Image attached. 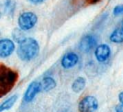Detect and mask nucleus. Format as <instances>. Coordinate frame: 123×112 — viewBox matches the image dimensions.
<instances>
[{
  "label": "nucleus",
  "instance_id": "4",
  "mask_svg": "<svg viewBox=\"0 0 123 112\" xmlns=\"http://www.w3.org/2000/svg\"><path fill=\"white\" fill-rule=\"evenodd\" d=\"M98 108V100L94 96H85L78 103L79 112H95Z\"/></svg>",
  "mask_w": 123,
  "mask_h": 112
},
{
  "label": "nucleus",
  "instance_id": "17",
  "mask_svg": "<svg viewBox=\"0 0 123 112\" xmlns=\"http://www.w3.org/2000/svg\"><path fill=\"white\" fill-rule=\"evenodd\" d=\"M115 111L116 112H123V103L118 104L117 106L115 107Z\"/></svg>",
  "mask_w": 123,
  "mask_h": 112
},
{
  "label": "nucleus",
  "instance_id": "19",
  "mask_svg": "<svg viewBox=\"0 0 123 112\" xmlns=\"http://www.w3.org/2000/svg\"><path fill=\"white\" fill-rule=\"evenodd\" d=\"M118 99H119V101H120L121 103H123V91L118 95Z\"/></svg>",
  "mask_w": 123,
  "mask_h": 112
},
{
  "label": "nucleus",
  "instance_id": "18",
  "mask_svg": "<svg viewBox=\"0 0 123 112\" xmlns=\"http://www.w3.org/2000/svg\"><path fill=\"white\" fill-rule=\"evenodd\" d=\"M27 1H29L30 3H32V4H40L43 1H45V0H27Z\"/></svg>",
  "mask_w": 123,
  "mask_h": 112
},
{
  "label": "nucleus",
  "instance_id": "3",
  "mask_svg": "<svg viewBox=\"0 0 123 112\" xmlns=\"http://www.w3.org/2000/svg\"><path fill=\"white\" fill-rule=\"evenodd\" d=\"M37 15H36L34 12L31 11H25L22 12V13L18 17V27L23 31H28L30 29H32L36 23H37Z\"/></svg>",
  "mask_w": 123,
  "mask_h": 112
},
{
  "label": "nucleus",
  "instance_id": "15",
  "mask_svg": "<svg viewBox=\"0 0 123 112\" xmlns=\"http://www.w3.org/2000/svg\"><path fill=\"white\" fill-rule=\"evenodd\" d=\"M4 9L6 13L12 14L15 9V3L12 0H6V2L4 3Z\"/></svg>",
  "mask_w": 123,
  "mask_h": 112
},
{
  "label": "nucleus",
  "instance_id": "10",
  "mask_svg": "<svg viewBox=\"0 0 123 112\" xmlns=\"http://www.w3.org/2000/svg\"><path fill=\"white\" fill-rule=\"evenodd\" d=\"M40 85H41V89L42 90L50 91V90L55 88V86H56V82H55V80L52 77L47 76V77H44L42 79V81L40 82Z\"/></svg>",
  "mask_w": 123,
  "mask_h": 112
},
{
  "label": "nucleus",
  "instance_id": "11",
  "mask_svg": "<svg viewBox=\"0 0 123 112\" xmlns=\"http://www.w3.org/2000/svg\"><path fill=\"white\" fill-rule=\"evenodd\" d=\"M17 95H12L9 98H7L4 102H2L0 104V112H4V111H7L9 110L13 105L15 104V102L17 101Z\"/></svg>",
  "mask_w": 123,
  "mask_h": 112
},
{
  "label": "nucleus",
  "instance_id": "16",
  "mask_svg": "<svg viewBox=\"0 0 123 112\" xmlns=\"http://www.w3.org/2000/svg\"><path fill=\"white\" fill-rule=\"evenodd\" d=\"M113 15H115V16L123 15V4L117 5V6H116V7L113 9Z\"/></svg>",
  "mask_w": 123,
  "mask_h": 112
},
{
  "label": "nucleus",
  "instance_id": "9",
  "mask_svg": "<svg viewBox=\"0 0 123 112\" xmlns=\"http://www.w3.org/2000/svg\"><path fill=\"white\" fill-rule=\"evenodd\" d=\"M110 53H111L110 47L107 44H100L95 48V57L97 61L101 62V63L107 61L110 56Z\"/></svg>",
  "mask_w": 123,
  "mask_h": 112
},
{
  "label": "nucleus",
  "instance_id": "14",
  "mask_svg": "<svg viewBox=\"0 0 123 112\" xmlns=\"http://www.w3.org/2000/svg\"><path fill=\"white\" fill-rule=\"evenodd\" d=\"M25 38H26V37H25V35H24V31L21 30L20 28L19 29H15L13 31V39L16 42L20 43L23 39H25Z\"/></svg>",
  "mask_w": 123,
  "mask_h": 112
},
{
  "label": "nucleus",
  "instance_id": "8",
  "mask_svg": "<svg viewBox=\"0 0 123 112\" xmlns=\"http://www.w3.org/2000/svg\"><path fill=\"white\" fill-rule=\"evenodd\" d=\"M79 57L78 55L74 52H68L63 55L62 59H61V65L65 69H70V68L74 67L78 63Z\"/></svg>",
  "mask_w": 123,
  "mask_h": 112
},
{
  "label": "nucleus",
  "instance_id": "7",
  "mask_svg": "<svg viewBox=\"0 0 123 112\" xmlns=\"http://www.w3.org/2000/svg\"><path fill=\"white\" fill-rule=\"evenodd\" d=\"M40 91H41L40 82H37V81L31 82L28 85L25 93H24V96H23L24 101L25 102H31Z\"/></svg>",
  "mask_w": 123,
  "mask_h": 112
},
{
  "label": "nucleus",
  "instance_id": "12",
  "mask_svg": "<svg viewBox=\"0 0 123 112\" xmlns=\"http://www.w3.org/2000/svg\"><path fill=\"white\" fill-rule=\"evenodd\" d=\"M109 39L113 43H123V28H116L111 33Z\"/></svg>",
  "mask_w": 123,
  "mask_h": 112
},
{
  "label": "nucleus",
  "instance_id": "20",
  "mask_svg": "<svg viewBox=\"0 0 123 112\" xmlns=\"http://www.w3.org/2000/svg\"><path fill=\"white\" fill-rule=\"evenodd\" d=\"M122 28H123V21H122Z\"/></svg>",
  "mask_w": 123,
  "mask_h": 112
},
{
  "label": "nucleus",
  "instance_id": "6",
  "mask_svg": "<svg viewBox=\"0 0 123 112\" xmlns=\"http://www.w3.org/2000/svg\"><path fill=\"white\" fill-rule=\"evenodd\" d=\"M15 51L14 41L9 38L0 39V58H7Z\"/></svg>",
  "mask_w": 123,
  "mask_h": 112
},
{
  "label": "nucleus",
  "instance_id": "2",
  "mask_svg": "<svg viewBox=\"0 0 123 112\" xmlns=\"http://www.w3.org/2000/svg\"><path fill=\"white\" fill-rule=\"evenodd\" d=\"M17 78L18 75L16 71L0 63V97L7 94L12 89L17 81Z\"/></svg>",
  "mask_w": 123,
  "mask_h": 112
},
{
  "label": "nucleus",
  "instance_id": "1",
  "mask_svg": "<svg viewBox=\"0 0 123 112\" xmlns=\"http://www.w3.org/2000/svg\"><path fill=\"white\" fill-rule=\"evenodd\" d=\"M40 51V46L37 40L26 37L23 39L17 48V55L22 61H31L37 57Z\"/></svg>",
  "mask_w": 123,
  "mask_h": 112
},
{
  "label": "nucleus",
  "instance_id": "5",
  "mask_svg": "<svg viewBox=\"0 0 123 112\" xmlns=\"http://www.w3.org/2000/svg\"><path fill=\"white\" fill-rule=\"evenodd\" d=\"M96 44H97L96 37L92 34H86L82 37L80 42H79V49L84 53H88L92 49L95 48Z\"/></svg>",
  "mask_w": 123,
  "mask_h": 112
},
{
  "label": "nucleus",
  "instance_id": "13",
  "mask_svg": "<svg viewBox=\"0 0 123 112\" xmlns=\"http://www.w3.org/2000/svg\"><path fill=\"white\" fill-rule=\"evenodd\" d=\"M85 85H86L85 78L84 77H78L74 80V82L72 83V90L76 93H79L85 88Z\"/></svg>",
  "mask_w": 123,
  "mask_h": 112
}]
</instances>
